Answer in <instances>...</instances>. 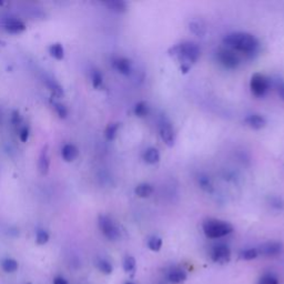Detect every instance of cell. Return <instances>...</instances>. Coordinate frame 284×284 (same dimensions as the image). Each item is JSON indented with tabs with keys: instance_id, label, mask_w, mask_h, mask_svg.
<instances>
[{
	"instance_id": "obj_1",
	"label": "cell",
	"mask_w": 284,
	"mask_h": 284,
	"mask_svg": "<svg viewBox=\"0 0 284 284\" xmlns=\"http://www.w3.org/2000/svg\"><path fill=\"white\" fill-rule=\"evenodd\" d=\"M223 45L245 58H253L258 52L260 42L256 36L248 32H231L223 38Z\"/></svg>"
},
{
	"instance_id": "obj_2",
	"label": "cell",
	"mask_w": 284,
	"mask_h": 284,
	"mask_svg": "<svg viewBox=\"0 0 284 284\" xmlns=\"http://www.w3.org/2000/svg\"><path fill=\"white\" fill-rule=\"evenodd\" d=\"M168 53L169 56L178 58V60L181 63V71L183 74H186L200 57V48L196 42L184 41L171 47Z\"/></svg>"
},
{
	"instance_id": "obj_3",
	"label": "cell",
	"mask_w": 284,
	"mask_h": 284,
	"mask_svg": "<svg viewBox=\"0 0 284 284\" xmlns=\"http://www.w3.org/2000/svg\"><path fill=\"white\" fill-rule=\"evenodd\" d=\"M202 229L206 236L209 239H220L233 232L232 224L218 219L206 220L203 222Z\"/></svg>"
},
{
	"instance_id": "obj_4",
	"label": "cell",
	"mask_w": 284,
	"mask_h": 284,
	"mask_svg": "<svg viewBox=\"0 0 284 284\" xmlns=\"http://www.w3.org/2000/svg\"><path fill=\"white\" fill-rule=\"evenodd\" d=\"M217 59L224 68L230 70L236 69L241 63V56H239L236 52H232L231 49L227 48V47H222V48L218 50Z\"/></svg>"
},
{
	"instance_id": "obj_5",
	"label": "cell",
	"mask_w": 284,
	"mask_h": 284,
	"mask_svg": "<svg viewBox=\"0 0 284 284\" xmlns=\"http://www.w3.org/2000/svg\"><path fill=\"white\" fill-rule=\"evenodd\" d=\"M98 226L104 238L110 241H116L120 238V230L113 220L108 215H100Z\"/></svg>"
},
{
	"instance_id": "obj_6",
	"label": "cell",
	"mask_w": 284,
	"mask_h": 284,
	"mask_svg": "<svg viewBox=\"0 0 284 284\" xmlns=\"http://www.w3.org/2000/svg\"><path fill=\"white\" fill-rule=\"evenodd\" d=\"M270 79L262 74H254L250 80V89L258 98L264 97L270 89Z\"/></svg>"
},
{
	"instance_id": "obj_7",
	"label": "cell",
	"mask_w": 284,
	"mask_h": 284,
	"mask_svg": "<svg viewBox=\"0 0 284 284\" xmlns=\"http://www.w3.org/2000/svg\"><path fill=\"white\" fill-rule=\"evenodd\" d=\"M211 260L218 264H227L231 260V250L224 243H218L211 248Z\"/></svg>"
},
{
	"instance_id": "obj_8",
	"label": "cell",
	"mask_w": 284,
	"mask_h": 284,
	"mask_svg": "<svg viewBox=\"0 0 284 284\" xmlns=\"http://www.w3.org/2000/svg\"><path fill=\"white\" fill-rule=\"evenodd\" d=\"M159 133L160 137L162 139V141L168 147H173L176 141V133L175 129L171 125V122L169 121L165 117H162L159 121Z\"/></svg>"
},
{
	"instance_id": "obj_9",
	"label": "cell",
	"mask_w": 284,
	"mask_h": 284,
	"mask_svg": "<svg viewBox=\"0 0 284 284\" xmlns=\"http://www.w3.org/2000/svg\"><path fill=\"white\" fill-rule=\"evenodd\" d=\"M258 256L262 254L264 257H275L283 252V244L281 242H277V241H271V242L260 245V248H258Z\"/></svg>"
},
{
	"instance_id": "obj_10",
	"label": "cell",
	"mask_w": 284,
	"mask_h": 284,
	"mask_svg": "<svg viewBox=\"0 0 284 284\" xmlns=\"http://www.w3.org/2000/svg\"><path fill=\"white\" fill-rule=\"evenodd\" d=\"M2 26L7 32L12 33V35H17V33H21L26 30V24L18 18H14V17L3 20Z\"/></svg>"
},
{
	"instance_id": "obj_11",
	"label": "cell",
	"mask_w": 284,
	"mask_h": 284,
	"mask_svg": "<svg viewBox=\"0 0 284 284\" xmlns=\"http://www.w3.org/2000/svg\"><path fill=\"white\" fill-rule=\"evenodd\" d=\"M50 169V156H49V147L45 146L42 148L38 159V170L41 176H47Z\"/></svg>"
},
{
	"instance_id": "obj_12",
	"label": "cell",
	"mask_w": 284,
	"mask_h": 284,
	"mask_svg": "<svg viewBox=\"0 0 284 284\" xmlns=\"http://www.w3.org/2000/svg\"><path fill=\"white\" fill-rule=\"evenodd\" d=\"M112 67L114 70H117L118 73L124 75V76H129L132 71V63L125 57H117L112 60Z\"/></svg>"
},
{
	"instance_id": "obj_13",
	"label": "cell",
	"mask_w": 284,
	"mask_h": 284,
	"mask_svg": "<svg viewBox=\"0 0 284 284\" xmlns=\"http://www.w3.org/2000/svg\"><path fill=\"white\" fill-rule=\"evenodd\" d=\"M244 124L253 130H261L266 126V120L261 114H250L244 119Z\"/></svg>"
},
{
	"instance_id": "obj_14",
	"label": "cell",
	"mask_w": 284,
	"mask_h": 284,
	"mask_svg": "<svg viewBox=\"0 0 284 284\" xmlns=\"http://www.w3.org/2000/svg\"><path fill=\"white\" fill-rule=\"evenodd\" d=\"M79 155V149L77 146L73 145V143H66L61 149V156L62 160L66 162H73Z\"/></svg>"
},
{
	"instance_id": "obj_15",
	"label": "cell",
	"mask_w": 284,
	"mask_h": 284,
	"mask_svg": "<svg viewBox=\"0 0 284 284\" xmlns=\"http://www.w3.org/2000/svg\"><path fill=\"white\" fill-rule=\"evenodd\" d=\"M167 279L171 284H181L186 280V273L180 268H173L168 272Z\"/></svg>"
},
{
	"instance_id": "obj_16",
	"label": "cell",
	"mask_w": 284,
	"mask_h": 284,
	"mask_svg": "<svg viewBox=\"0 0 284 284\" xmlns=\"http://www.w3.org/2000/svg\"><path fill=\"white\" fill-rule=\"evenodd\" d=\"M45 84L46 87L48 88V90L52 92V98H61L63 96V88L61 87V84L57 82L56 80L52 79V78H46L45 79Z\"/></svg>"
},
{
	"instance_id": "obj_17",
	"label": "cell",
	"mask_w": 284,
	"mask_h": 284,
	"mask_svg": "<svg viewBox=\"0 0 284 284\" xmlns=\"http://www.w3.org/2000/svg\"><path fill=\"white\" fill-rule=\"evenodd\" d=\"M143 160L148 164H155L160 161V154L158 149L155 148H148V149L143 152Z\"/></svg>"
},
{
	"instance_id": "obj_18",
	"label": "cell",
	"mask_w": 284,
	"mask_h": 284,
	"mask_svg": "<svg viewBox=\"0 0 284 284\" xmlns=\"http://www.w3.org/2000/svg\"><path fill=\"white\" fill-rule=\"evenodd\" d=\"M1 269L5 273H15L19 269V263L15 258H6L1 261Z\"/></svg>"
},
{
	"instance_id": "obj_19",
	"label": "cell",
	"mask_w": 284,
	"mask_h": 284,
	"mask_svg": "<svg viewBox=\"0 0 284 284\" xmlns=\"http://www.w3.org/2000/svg\"><path fill=\"white\" fill-rule=\"evenodd\" d=\"M95 264H96V268L98 269L103 274L109 275V274L112 273L113 266H112V264L110 263V262H109L108 260H105V258H97V260H96Z\"/></svg>"
},
{
	"instance_id": "obj_20",
	"label": "cell",
	"mask_w": 284,
	"mask_h": 284,
	"mask_svg": "<svg viewBox=\"0 0 284 284\" xmlns=\"http://www.w3.org/2000/svg\"><path fill=\"white\" fill-rule=\"evenodd\" d=\"M104 5L108 7L109 10L117 14H122V12L127 11V3L122 0H111V1L104 2Z\"/></svg>"
},
{
	"instance_id": "obj_21",
	"label": "cell",
	"mask_w": 284,
	"mask_h": 284,
	"mask_svg": "<svg viewBox=\"0 0 284 284\" xmlns=\"http://www.w3.org/2000/svg\"><path fill=\"white\" fill-rule=\"evenodd\" d=\"M134 192L139 198H148L154 193V186L149 183H140L135 186Z\"/></svg>"
},
{
	"instance_id": "obj_22",
	"label": "cell",
	"mask_w": 284,
	"mask_h": 284,
	"mask_svg": "<svg viewBox=\"0 0 284 284\" xmlns=\"http://www.w3.org/2000/svg\"><path fill=\"white\" fill-rule=\"evenodd\" d=\"M49 53L56 60H62L65 58V48L61 44L56 42V44H52L49 47Z\"/></svg>"
},
{
	"instance_id": "obj_23",
	"label": "cell",
	"mask_w": 284,
	"mask_h": 284,
	"mask_svg": "<svg viewBox=\"0 0 284 284\" xmlns=\"http://www.w3.org/2000/svg\"><path fill=\"white\" fill-rule=\"evenodd\" d=\"M189 28H190V30H191V32L198 37H203L207 32V28L205 26V24L199 20H192L191 23L189 24Z\"/></svg>"
},
{
	"instance_id": "obj_24",
	"label": "cell",
	"mask_w": 284,
	"mask_h": 284,
	"mask_svg": "<svg viewBox=\"0 0 284 284\" xmlns=\"http://www.w3.org/2000/svg\"><path fill=\"white\" fill-rule=\"evenodd\" d=\"M119 128H120L119 122H111V124H109L104 130L105 139H107L108 141H112V140L116 139Z\"/></svg>"
},
{
	"instance_id": "obj_25",
	"label": "cell",
	"mask_w": 284,
	"mask_h": 284,
	"mask_svg": "<svg viewBox=\"0 0 284 284\" xmlns=\"http://www.w3.org/2000/svg\"><path fill=\"white\" fill-rule=\"evenodd\" d=\"M133 111L137 117L145 118L148 116V114H149V111H150L149 104L145 103V101H140V103H138L137 104L134 105Z\"/></svg>"
},
{
	"instance_id": "obj_26",
	"label": "cell",
	"mask_w": 284,
	"mask_h": 284,
	"mask_svg": "<svg viewBox=\"0 0 284 284\" xmlns=\"http://www.w3.org/2000/svg\"><path fill=\"white\" fill-rule=\"evenodd\" d=\"M198 182H199V185H200V188L202 190H205L206 192L213 191V185H212L209 177H207L205 175H200L198 178Z\"/></svg>"
},
{
	"instance_id": "obj_27",
	"label": "cell",
	"mask_w": 284,
	"mask_h": 284,
	"mask_svg": "<svg viewBox=\"0 0 284 284\" xmlns=\"http://www.w3.org/2000/svg\"><path fill=\"white\" fill-rule=\"evenodd\" d=\"M91 82L95 89H99L101 86H103V74L100 73V70L93 69L91 71Z\"/></svg>"
},
{
	"instance_id": "obj_28",
	"label": "cell",
	"mask_w": 284,
	"mask_h": 284,
	"mask_svg": "<svg viewBox=\"0 0 284 284\" xmlns=\"http://www.w3.org/2000/svg\"><path fill=\"white\" fill-rule=\"evenodd\" d=\"M161 247H162V239L159 238V236L154 235L148 239V248H149L151 251L158 252L160 251Z\"/></svg>"
},
{
	"instance_id": "obj_29",
	"label": "cell",
	"mask_w": 284,
	"mask_h": 284,
	"mask_svg": "<svg viewBox=\"0 0 284 284\" xmlns=\"http://www.w3.org/2000/svg\"><path fill=\"white\" fill-rule=\"evenodd\" d=\"M50 239L49 233L47 232L45 229H38L36 232V243L38 245H45L48 243Z\"/></svg>"
},
{
	"instance_id": "obj_30",
	"label": "cell",
	"mask_w": 284,
	"mask_h": 284,
	"mask_svg": "<svg viewBox=\"0 0 284 284\" xmlns=\"http://www.w3.org/2000/svg\"><path fill=\"white\" fill-rule=\"evenodd\" d=\"M257 284H280L278 277L273 273H264L258 280Z\"/></svg>"
},
{
	"instance_id": "obj_31",
	"label": "cell",
	"mask_w": 284,
	"mask_h": 284,
	"mask_svg": "<svg viewBox=\"0 0 284 284\" xmlns=\"http://www.w3.org/2000/svg\"><path fill=\"white\" fill-rule=\"evenodd\" d=\"M135 258L131 256H127L124 258V270L126 273H133L135 271Z\"/></svg>"
},
{
	"instance_id": "obj_32",
	"label": "cell",
	"mask_w": 284,
	"mask_h": 284,
	"mask_svg": "<svg viewBox=\"0 0 284 284\" xmlns=\"http://www.w3.org/2000/svg\"><path fill=\"white\" fill-rule=\"evenodd\" d=\"M258 257V249H247V250H243V251L240 252V258H242V260L245 261H251L254 260V258H257Z\"/></svg>"
},
{
	"instance_id": "obj_33",
	"label": "cell",
	"mask_w": 284,
	"mask_h": 284,
	"mask_svg": "<svg viewBox=\"0 0 284 284\" xmlns=\"http://www.w3.org/2000/svg\"><path fill=\"white\" fill-rule=\"evenodd\" d=\"M52 107L59 118H61V119H66V118L68 117V109L65 104L58 103V101H52Z\"/></svg>"
},
{
	"instance_id": "obj_34",
	"label": "cell",
	"mask_w": 284,
	"mask_h": 284,
	"mask_svg": "<svg viewBox=\"0 0 284 284\" xmlns=\"http://www.w3.org/2000/svg\"><path fill=\"white\" fill-rule=\"evenodd\" d=\"M18 133H19V139L21 140V142H27L28 139H29V134H30L29 127L28 126L20 127Z\"/></svg>"
},
{
	"instance_id": "obj_35",
	"label": "cell",
	"mask_w": 284,
	"mask_h": 284,
	"mask_svg": "<svg viewBox=\"0 0 284 284\" xmlns=\"http://www.w3.org/2000/svg\"><path fill=\"white\" fill-rule=\"evenodd\" d=\"M10 121H11V125L15 126V127H19L21 124H23V118H21L20 113L17 111V110H16V111L12 112Z\"/></svg>"
},
{
	"instance_id": "obj_36",
	"label": "cell",
	"mask_w": 284,
	"mask_h": 284,
	"mask_svg": "<svg viewBox=\"0 0 284 284\" xmlns=\"http://www.w3.org/2000/svg\"><path fill=\"white\" fill-rule=\"evenodd\" d=\"M275 87H277V91L279 93V96L284 100V80L278 79L277 82H275Z\"/></svg>"
},
{
	"instance_id": "obj_37",
	"label": "cell",
	"mask_w": 284,
	"mask_h": 284,
	"mask_svg": "<svg viewBox=\"0 0 284 284\" xmlns=\"http://www.w3.org/2000/svg\"><path fill=\"white\" fill-rule=\"evenodd\" d=\"M53 284H69V283H68V281L65 278L60 277V275H58V277H56V278L53 279Z\"/></svg>"
},
{
	"instance_id": "obj_38",
	"label": "cell",
	"mask_w": 284,
	"mask_h": 284,
	"mask_svg": "<svg viewBox=\"0 0 284 284\" xmlns=\"http://www.w3.org/2000/svg\"><path fill=\"white\" fill-rule=\"evenodd\" d=\"M271 206L277 207V209H280V207H283V205H281V200H280V199H278V198L272 199V205Z\"/></svg>"
},
{
	"instance_id": "obj_39",
	"label": "cell",
	"mask_w": 284,
	"mask_h": 284,
	"mask_svg": "<svg viewBox=\"0 0 284 284\" xmlns=\"http://www.w3.org/2000/svg\"><path fill=\"white\" fill-rule=\"evenodd\" d=\"M125 284H134V283H132V282H127V283H125Z\"/></svg>"
},
{
	"instance_id": "obj_40",
	"label": "cell",
	"mask_w": 284,
	"mask_h": 284,
	"mask_svg": "<svg viewBox=\"0 0 284 284\" xmlns=\"http://www.w3.org/2000/svg\"><path fill=\"white\" fill-rule=\"evenodd\" d=\"M0 45H1V41H0Z\"/></svg>"
}]
</instances>
